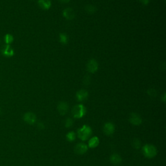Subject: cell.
<instances>
[{
	"label": "cell",
	"mask_w": 166,
	"mask_h": 166,
	"mask_svg": "<svg viewBox=\"0 0 166 166\" xmlns=\"http://www.w3.org/2000/svg\"><path fill=\"white\" fill-rule=\"evenodd\" d=\"M83 83L84 85H86V86H88V85H89L91 83V77L89 75H86L84 76V77H83Z\"/></svg>",
	"instance_id": "obj_21"
},
{
	"label": "cell",
	"mask_w": 166,
	"mask_h": 166,
	"mask_svg": "<svg viewBox=\"0 0 166 166\" xmlns=\"http://www.w3.org/2000/svg\"><path fill=\"white\" fill-rule=\"evenodd\" d=\"M99 143V140L97 137H93L88 142V146L90 148H96Z\"/></svg>",
	"instance_id": "obj_15"
},
{
	"label": "cell",
	"mask_w": 166,
	"mask_h": 166,
	"mask_svg": "<svg viewBox=\"0 0 166 166\" xmlns=\"http://www.w3.org/2000/svg\"><path fill=\"white\" fill-rule=\"evenodd\" d=\"M129 121L134 125H140L142 123V118L136 113H132L130 115Z\"/></svg>",
	"instance_id": "obj_9"
},
{
	"label": "cell",
	"mask_w": 166,
	"mask_h": 166,
	"mask_svg": "<svg viewBox=\"0 0 166 166\" xmlns=\"http://www.w3.org/2000/svg\"><path fill=\"white\" fill-rule=\"evenodd\" d=\"M76 97L79 101H84L88 97V92L86 90H80L76 93Z\"/></svg>",
	"instance_id": "obj_12"
},
{
	"label": "cell",
	"mask_w": 166,
	"mask_h": 166,
	"mask_svg": "<svg viewBox=\"0 0 166 166\" xmlns=\"http://www.w3.org/2000/svg\"><path fill=\"white\" fill-rule=\"evenodd\" d=\"M68 108L69 106H68V103L64 101H62V102H60L59 104L58 105L57 109L60 115H65L67 112H68Z\"/></svg>",
	"instance_id": "obj_11"
},
{
	"label": "cell",
	"mask_w": 166,
	"mask_h": 166,
	"mask_svg": "<svg viewBox=\"0 0 166 166\" xmlns=\"http://www.w3.org/2000/svg\"><path fill=\"white\" fill-rule=\"evenodd\" d=\"M110 160L111 163L115 165H118L122 163V158H121V156L118 154H113L110 156Z\"/></svg>",
	"instance_id": "obj_14"
},
{
	"label": "cell",
	"mask_w": 166,
	"mask_h": 166,
	"mask_svg": "<svg viewBox=\"0 0 166 166\" xmlns=\"http://www.w3.org/2000/svg\"><path fill=\"white\" fill-rule=\"evenodd\" d=\"M92 131L91 128L89 126H87V125H84L81 128H80L77 131L79 138L83 141L87 140L92 135Z\"/></svg>",
	"instance_id": "obj_1"
},
{
	"label": "cell",
	"mask_w": 166,
	"mask_h": 166,
	"mask_svg": "<svg viewBox=\"0 0 166 166\" xmlns=\"http://www.w3.org/2000/svg\"><path fill=\"white\" fill-rule=\"evenodd\" d=\"M160 68L161 70L164 71L165 70V63H163V64H160Z\"/></svg>",
	"instance_id": "obj_26"
},
{
	"label": "cell",
	"mask_w": 166,
	"mask_h": 166,
	"mask_svg": "<svg viewBox=\"0 0 166 166\" xmlns=\"http://www.w3.org/2000/svg\"><path fill=\"white\" fill-rule=\"evenodd\" d=\"M114 125H113V123L110 122L106 123L104 125V127H103V131H104L105 134L107 136H110L112 134H113V133L114 132Z\"/></svg>",
	"instance_id": "obj_10"
},
{
	"label": "cell",
	"mask_w": 166,
	"mask_h": 166,
	"mask_svg": "<svg viewBox=\"0 0 166 166\" xmlns=\"http://www.w3.org/2000/svg\"><path fill=\"white\" fill-rule=\"evenodd\" d=\"M99 68V64L95 59H90L86 64V69L88 72L91 73H95L97 72Z\"/></svg>",
	"instance_id": "obj_4"
},
{
	"label": "cell",
	"mask_w": 166,
	"mask_h": 166,
	"mask_svg": "<svg viewBox=\"0 0 166 166\" xmlns=\"http://www.w3.org/2000/svg\"><path fill=\"white\" fill-rule=\"evenodd\" d=\"M38 4L40 8L44 10H48L51 7V2L50 0H38Z\"/></svg>",
	"instance_id": "obj_13"
},
{
	"label": "cell",
	"mask_w": 166,
	"mask_h": 166,
	"mask_svg": "<svg viewBox=\"0 0 166 166\" xmlns=\"http://www.w3.org/2000/svg\"><path fill=\"white\" fill-rule=\"evenodd\" d=\"M85 11L88 14H94L97 11V8L96 6L92 5H87L85 7Z\"/></svg>",
	"instance_id": "obj_16"
},
{
	"label": "cell",
	"mask_w": 166,
	"mask_h": 166,
	"mask_svg": "<svg viewBox=\"0 0 166 166\" xmlns=\"http://www.w3.org/2000/svg\"><path fill=\"white\" fill-rule=\"evenodd\" d=\"M62 15H63V16L66 20H72L75 18V13L73 9H72L70 7H68L65 8L63 11V12H62Z\"/></svg>",
	"instance_id": "obj_6"
},
{
	"label": "cell",
	"mask_w": 166,
	"mask_h": 166,
	"mask_svg": "<svg viewBox=\"0 0 166 166\" xmlns=\"http://www.w3.org/2000/svg\"><path fill=\"white\" fill-rule=\"evenodd\" d=\"M132 146L135 148V149H139L141 147V142L138 140V139H134L132 142Z\"/></svg>",
	"instance_id": "obj_22"
},
{
	"label": "cell",
	"mask_w": 166,
	"mask_h": 166,
	"mask_svg": "<svg viewBox=\"0 0 166 166\" xmlns=\"http://www.w3.org/2000/svg\"><path fill=\"white\" fill-rule=\"evenodd\" d=\"M13 41H14V37L11 34H6L4 36V42H5V44L11 45Z\"/></svg>",
	"instance_id": "obj_17"
},
{
	"label": "cell",
	"mask_w": 166,
	"mask_h": 166,
	"mask_svg": "<svg viewBox=\"0 0 166 166\" xmlns=\"http://www.w3.org/2000/svg\"><path fill=\"white\" fill-rule=\"evenodd\" d=\"M38 127L40 129V130H42L44 128V125L43 124V123H39L38 124Z\"/></svg>",
	"instance_id": "obj_25"
},
{
	"label": "cell",
	"mask_w": 166,
	"mask_h": 166,
	"mask_svg": "<svg viewBox=\"0 0 166 166\" xmlns=\"http://www.w3.org/2000/svg\"><path fill=\"white\" fill-rule=\"evenodd\" d=\"M147 93L148 95L152 98L156 97L157 96V92L154 88H149V90H147Z\"/></svg>",
	"instance_id": "obj_19"
},
{
	"label": "cell",
	"mask_w": 166,
	"mask_h": 166,
	"mask_svg": "<svg viewBox=\"0 0 166 166\" xmlns=\"http://www.w3.org/2000/svg\"><path fill=\"white\" fill-rule=\"evenodd\" d=\"M139 1H140L143 4V5H147L149 3L150 0H139Z\"/></svg>",
	"instance_id": "obj_24"
},
{
	"label": "cell",
	"mask_w": 166,
	"mask_h": 166,
	"mask_svg": "<svg viewBox=\"0 0 166 166\" xmlns=\"http://www.w3.org/2000/svg\"><path fill=\"white\" fill-rule=\"evenodd\" d=\"M143 155L148 158H152L157 154L156 148L152 145L147 144L143 147Z\"/></svg>",
	"instance_id": "obj_3"
},
{
	"label": "cell",
	"mask_w": 166,
	"mask_h": 166,
	"mask_svg": "<svg viewBox=\"0 0 166 166\" xmlns=\"http://www.w3.org/2000/svg\"><path fill=\"white\" fill-rule=\"evenodd\" d=\"M24 120L27 123L33 125L37 121V117L33 112H27L24 116Z\"/></svg>",
	"instance_id": "obj_7"
},
{
	"label": "cell",
	"mask_w": 166,
	"mask_h": 166,
	"mask_svg": "<svg viewBox=\"0 0 166 166\" xmlns=\"http://www.w3.org/2000/svg\"><path fill=\"white\" fill-rule=\"evenodd\" d=\"M67 140H68L69 142H73L75 140L76 135L74 132H70L66 135Z\"/></svg>",
	"instance_id": "obj_20"
},
{
	"label": "cell",
	"mask_w": 166,
	"mask_h": 166,
	"mask_svg": "<svg viewBox=\"0 0 166 166\" xmlns=\"http://www.w3.org/2000/svg\"><path fill=\"white\" fill-rule=\"evenodd\" d=\"M73 121L72 120V119H71V118L66 119V122H65V127L66 128L71 127L73 125Z\"/></svg>",
	"instance_id": "obj_23"
},
{
	"label": "cell",
	"mask_w": 166,
	"mask_h": 166,
	"mask_svg": "<svg viewBox=\"0 0 166 166\" xmlns=\"http://www.w3.org/2000/svg\"><path fill=\"white\" fill-rule=\"evenodd\" d=\"M86 109L83 105H77L72 109V114L75 118H82L86 114Z\"/></svg>",
	"instance_id": "obj_2"
},
{
	"label": "cell",
	"mask_w": 166,
	"mask_h": 166,
	"mask_svg": "<svg viewBox=\"0 0 166 166\" xmlns=\"http://www.w3.org/2000/svg\"><path fill=\"white\" fill-rule=\"evenodd\" d=\"M59 1L62 3H68L70 0H59Z\"/></svg>",
	"instance_id": "obj_27"
},
{
	"label": "cell",
	"mask_w": 166,
	"mask_h": 166,
	"mask_svg": "<svg viewBox=\"0 0 166 166\" xmlns=\"http://www.w3.org/2000/svg\"><path fill=\"white\" fill-rule=\"evenodd\" d=\"M75 152L77 155H84L88 150V146L83 143H80L75 146Z\"/></svg>",
	"instance_id": "obj_8"
},
{
	"label": "cell",
	"mask_w": 166,
	"mask_h": 166,
	"mask_svg": "<svg viewBox=\"0 0 166 166\" xmlns=\"http://www.w3.org/2000/svg\"><path fill=\"white\" fill-rule=\"evenodd\" d=\"M161 99L164 102H165V93H164V95L162 96V98H161Z\"/></svg>",
	"instance_id": "obj_28"
},
{
	"label": "cell",
	"mask_w": 166,
	"mask_h": 166,
	"mask_svg": "<svg viewBox=\"0 0 166 166\" xmlns=\"http://www.w3.org/2000/svg\"><path fill=\"white\" fill-rule=\"evenodd\" d=\"M2 55L5 57H12L15 55V51L11 45L5 44L1 49Z\"/></svg>",
	"instance_id": "obj_5"
},
{
	"label": "cell",
	"mask_w": 166,
	"mask_h": 166,
	"mask_svg": "<svg viewBox=\"0 0 166 166\" xmlns=\"http://www.w3.org/2000/svg\"><path fill=\"white\" fill-rule=\"evenodd\" d=\"M60 42L62 44L66 45L68 42V37L65 33H60L59 34Z\"/></svg>",
	"instance_id": "obj_18"
}]
</instances>
